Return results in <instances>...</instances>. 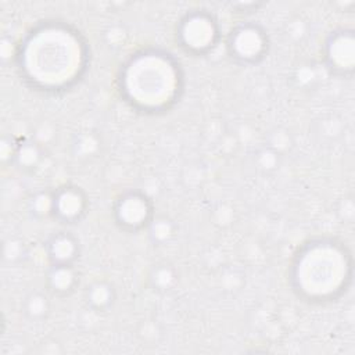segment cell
<instances>
[{
  "label": "cell",
  "mask_w": 355,
  "mask_h": 355,
  "mask_svg": "<svg viewBox=\"0 0 355 355\" xmlns=\"http://www.w3.org/2000/svg\"><path fill=\"white\" fill-rule=\"evenodd\" d=\"M79 39L67 29L44 28L32 33L21 53V68L26 78L44 90L68 86L83 68Z\"/></svg>",
  "instance_id": "obj_1"
},
{
  "label": "cell",
  "mask_w": 355,
  "mask_h": 355,
  "mask_svg": "<svg viewBox=\"0 0 355 355\" xmlns=\"http://www.w3.org/2000/svg\"><path fill=\"white\" fill-rule=\"evenodd\" d=\"M179 79V68L168 54L143 51L126 64L122 75V90L136 107L146 111H159L175 100Z\"/></svg>",
  "instance_id": "obj_2"
},
{
  "label": "cell",
  "mask_w": 355,
  "mask_h": 355,
  "mask_svg": "<svg viewBox=\"0 0 355 355\" xmlns=\"http://www.w3.org/2000/svg\"><path fill=\"white\" fill-rule=\"evenodd\" d=\"M345 255L331 243L311 244L295 263L297 287L312 298H326L337 291L345 279Z\"/></svg>",
  "instance_id": "obj_3"
},
{
  "label": "cell",
  "mask_w": 355,
  "mask_h": 355,
  "mask_svg": "<svg viewBox=\"0 0 355 355\" xmlns=\"http://www.w3.org/2000/svg\"><path fill=\"white\" fill-rule=\"evenodd\" d=\"M216 35L218 31L215 21L204 12L187 15L182 21L179 29L182 44L193 53H202L212 47L216 40Z\"/></svg>",
  "instance_id": "obj_4"
},
{
  "label": "cell",
  "mask_w": 355,
  "mask_h": 355,
  "mask_svg": "<svg viewBox=\"0 0 355 355\" xmlns=\"http://www.w3.org/2000/svg\"><path fill=\"white\" fill-rule=\"evenodd\" d=\"M229 47L236 58L254 62L262 57L266 47L263 32L255 25H243L232 32Z\"/></svg>",
  "instance_id": "obj_5"
},
{
  "label": "cell",
  "mask_w": 355,
  "mask_h": 355,
  "mask_svg": "<svg viewBox=\"0 0 355 355\" xmlns=\"http://www.w3.org/2000/svg\"><path fill=\"white\" fill-rule=\"evenodd\" d=\"M115 214L123 227L140 229L150 222L151 204L141 193L130 191L118 200Z\"/></svg>",
  "instance_id": "obj_6"
},
{
  "label": "cell",
  "mask_w": 355,
  "mask_h": 355,
  "mask_svg": "<svg viewBox=\"0 0 355 355\" xmlns=\"http://www.w3.org/2000/svg\"><path fill=\"white\" fill-rule=\"evenodd\" d=\"M86 198L78 187H62L54 193V209L53 214L64 222H72L79 219L85 212Z\"/></svg>",
  "instance_id": "obj_7"
},
{
  "label": "cell",
  "mask_w": 355,
  "mask_h": 355,
  "mask_svg": "<svg viewBox=\"0 0 355 355\" xmlns=\"http://www.w3.org/2000/svg\"><path fill=\"white\" fill-rule=\"evenodd\" d=\"M326 57L330 67L337 71L352 69V65H354L352 35L347 32L334 33L327 43Z\"/></svg>",
  "instance_id": "obj_8"
},
{
  "label": "cell",
  "mask_w": 355,
  "mask_h": 355,
  "mask_svg": "<svg viewBox=\"0 0 355 355\" xmlns=\"http://www.w3.org/2000/svg\"><path fill=\"white\" fill-rule=\"evenodd\" d=\"M47 254L53 263H71L78 254V243L68 233H57L47 243Z\"/></svg>",
  "instance_id": "obj_9"
},
{
  "label": "cell",
  "mask_w": 355,
  "mask_h": 355,
  "mask_svg": "<svg viewBox=\"0 0 355 355\" xmlns=\"http://www.w3.org/2000/svg\"><path fill=\"white\" fill-rule=\"evenodd\" d=\"M47 280L54 291L64 294L73 288L76 283V275L71 263H53L51 269L49 270Z\"/></svg>",
  "instance_id": "obj_10"
},
{
  "label": "cell",
  "mask_w": 355,
  "mask_h": 355,
  "mask_svg": "<svg viewBox=\"0 0 355 355\" xmlns=\"http://www.w3.org/2000/svg\"><path fill=\"white\" fill-rule=\"evenodd\" d=\"M86 300L94 309L103 311L108 308L114 300L112 287L105 282H96L86 291Z\"/></svg>",
  "instance_id": "obj_11"
},
{
  "label": "cell",
  "mask_w": 355,
  "mask_h": 355,
  "mask_svg": "<svg viewBox=\"0 0 355 355\" xmlns=\"http://www.w3.org/2000/svg\"><path fill=\"white\" fill-rule=\"evenodd\" d=\"M24 309L31 319H40L49 311V301L46 295H43L42 293H32L26 298L24 304Z\"/></svg>",
  "instance_id": "obj_12"
},
{
  "label": "cell",
  "mask_w": 355,
  "mask_h": 355,
  "mask_svg": "<svg viewBox=\"0 0 355 355\" xmlns=\"http://www.w3.org/2000/svg\"><path fill=\"white\" fill-rule=\"evenodd\" d=\"M14 157L17 159V162L24 166V168H31L33 165L37 164V161L40 159V150L37 147V144L26 141L24 144H21L15 153Z\"/></svg>",
  "instance_id": "obj_13"
},
{
  "label": "cell",
  "mask_w": 355,
  "mask_h": 355,
  "mask_svg": "<svg viewBox=\"0 0 355 355\" xmlns=\"http://www.w3.org/2000/svg\"><path fill=\"white\" fill-rule=\"evenodd\" d=\"M54 209V193L40 191L31 200V211L36 216H47Z\"/></svg>",
  "instance_id": "obj_14"
},
{
  "label": "cell",
  "mask_w": 355,
  "mask_h": 355,
  "mask_svg": "<svg viewBox=\"0 0 355 355\" xmlns=\"http://www.w3.org/2000/svg\"><path fill=\"white\" fill-rule=\"evenodd\" d=\"M172 233H173L172 223L164 218L154 219L150 223V236L157 243L166 241L172 236Z\"/></svg>",
  "instance_id": "obj_15"
},
{
  "label": "cell",
  "mask_w": 355,
  "mask_h": 355,
  "mask_svg": "<svg viewBox=\"0 0 355 355\" xmlns=\"http://www.w3.org/2000/svg\"><path fill=\"white\" fill-rule=\"evenodd\" d=\"M153 284L157 288L165 290L169 288L175 282V273L169 266H159L153 273Z\"/></svg>",
  "instance_id": "obj_16"
},
{
  "label": "cell",
  "mask_w": 355,
  "mask_h": 355,
  "mask_svg": "<svg viewBox=\"0 0 355 355\" xmlns=\"http://www.w3.org/2000/svg\"><path fill=\"white\" fill-rule=\"evenodd\" d=\"M97 140L93 135H89V133H85V135H80L78 137V143H75V147H76V153H79L80 155H89V154H93L97 148Z\"/></svg>",
  "instance_id": "obj_17"
}]
</instances>
